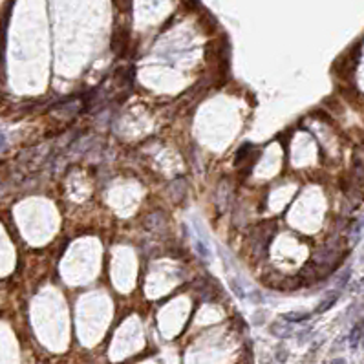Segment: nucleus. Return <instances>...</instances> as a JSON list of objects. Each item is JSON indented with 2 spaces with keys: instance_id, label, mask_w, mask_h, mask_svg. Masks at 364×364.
I'll return each instance as SVG.
<instances>
[{
  "instance_id": "nucleus-4",
  "label": "nucleus",
  "mask_w": 364,
  "mask_h": 364,
  "mask_svg": "<svg viewBox=\"0 0 364 364\" xmlns=\"http://www.w3.org/2000/svg\"><path fill=\"white\" fill-rule=\"evenodd\" d=\"M362 337H364V322H357L350 331V346L357 348L359 343H362Z\"/></svg>"
},
{
  "instance_id": "nucleus-13",
  "label": "nucleus",
  "mask_w": 364,
  "mask_h": 364,
  "mask_svg": "<svg viewBox=\"0 0 364 364\" xmlns=\"http://www.w3.org/2000/svg\"><path fill=\"white\" fill-rule=\"evenodd\" d=\"M331 364H346V360H344V359H335Z\"/></svg>"
},
{
  "instance_id": "nucleus-2",
  "label": "nucleus",
  "mask_w": 364,
  "mask_h": 364,
  "mask_svg": "<svg viewBox=\"0 0 364 364\" xmlns=\"http://www.w3.org/2000/svg\"><path fill=\"white\" fill-rule=\"evenodd\" d=\"M338 297H341V291L338 289H333V291H328V293L324 295V299L319 302V306H317V313H326L328 309H331V307L337 304Z\"/></svg>"
},
{
  "instance_id": "nucleus-14",
  "label": "nucleus",
  "mask_w": 364,
  "mask_h": 364,
  "mask_svg": "<svg viewBox=\"0 0 364 364\" xmlns=\"http://www.w3.org/2000/svg\"><path fill=\"white\" fill-rule=\"evenodd\" d=\"M362 350H364V337H362Z\"/></svg>"
},
{
  "instance_id": "nucleus-1",
  "label": "nucleus",
  "mask_w": 364,
  "mask_h": 364,
  "mask_svg": "<svg viewBox=\"0 0 364 364\" xmlns=\"http://www.w3.org/2000/svg\"><path fill=\"white\" fill-rule=\"evenodd\" d=\"M128 40H130V37H128L127 30L117 28V30L114 31V35H112V52H114L117 57H123L125 53H127Z\"/></svg>"
},
{
  "instance_id": "nucleus-6",
  "label": "nucleus",
  "mask_w": 364,
  "mask_h": 364,
  "mask_svg": "<svg viewBox=\"0 0 364 364\" xmlns=\"http://www.w3.org/2000/svg\"><path fill=\"white\" fill-rule=\"evenodd\" d=\"M251 150H253V145H251V143H244V145L240 147V150H238V152H236V158H234V163H236V165H241V161H244V159H246L247 156H249Z\"/></svg>"
},
{
  "instance_id": "nucleus-10",
  "label": "nucleus",
  "mask_w": 364,
  "mask_h": 364,
  "mask_svg": "<svg viewBox=\"0 0 364 364\" xmlns=\"http://www.w3.org/2000/svg\"><path fill=\"white\" fill-rule=\"evenodd\" d=\"M362 227H364V222H362V220H357L355 227H353V231H351V241H353V244H357V241H359L360 233H362Z\"/></svg>"
},
{
  "instance_id": "nucleus-11",
  "label": "nucleus",
  "mask_w": 364,
  "mask_h": 364,
  "mask_svg": "<svg viewBox=\"0 0 364 364\" xmlns=\"http://www.w3.org/2000/svg\"><path fill=\"white\" fill-rule=\"evenodd\" d=\"M309 335H311V328H307V331H302V333L299 335V337H300V344H304V341H307V338H309Z\"/></svg>"
},
{
  "instance_id": "nucleus-12",
  "label": "nucleus",
  "mask_w": 364,
  "mask_h": 364,
  "mask_svg": "<svg viewBox=\"0 0 364 364\" xmlns=\"http://www.w3.org/2000/svg\"><path fill=\"white\" fill-rule=\"evenodd\" d=\"M183 2L189 6V8H198V6H200V0H183Z\"/></svg>"
},
{
  "instance_id": "nucleus-5",
  "label": "nucleus",
  "mask_w": 364,
  "mask_h": 364,
  "mask_svg": "<svg viewBox=\"0 0 364 364\" xmlns=\"http://www.w3.org/2000/svg\"><path fill=\"white\" fill-rule=\"evenodd\" d=\"M309 317L311 313H306V311H289V313H284L282 319L285 322H289V324H299V322H306L309 321Z\"/></svg>"
},
{
  "instance_id": "nucleus-8",
  "label": "nucleus",
  "mask_w": 364,
  "mask_h": 364,
  "mask_svg": "<svg viewBox=\"0 0 364 364\" xmlns=\"http://www.w3.org/2000/svg\"><path fill=\"white\" fill-rule=\"evenodd\" d=\"M196 251L198 255L202 256L203 260H209L211 258V251H209V246H207V241H202V240H196Z\"/></svg>"
},
{
  "instance_id": "nucleus-7",
  "label": "nucleus",
  "mask_w": 364,
  "mask_h": 364,
  "mask_svg": "<svg viewBox=\"0 0 364 364\" xmlns=\"http://www.w3.org/2000/svg\"><path fill=\"white\" fill-rule=\"evenodd\" d=\"M350 278H351V269L348 268V269H344L343 273H338V277H337V280H335V285H337V289H343L344 285L350 282Z\"/></svg>"
},
{
  "instance_id": "nucleus-3",
  "label": "nucleus",
  "mask_w": 364,
  "mask_h": 364,
  "mask_svg": "<svg viewBox=\"0 0 364 364\" xmlns=\"http://www.w3.org/2000/svg\"><path fill=\"white\" fill-rule=\"evenodd\" d=\"M269 331L277 338H289L293 335V328H291L289 322H275V324H271Z\"/></svg>"
},
{
  "instance_id": "nucleus-9",
  "label": "nucleus",
  "mask_w": 364,
  "mask_h": 364,
  "mask_svg": "<svg viewBox=\"0 0 364 364\" xmlns=\"http://www.w3.org/2000/svg\"><path fill=\"white\" fill-rule=\"evenodd\" d=\"M231 289H233V293L236 295L238 299H246V297H247L246 289L241 287V284L236 280V278H231Z\"/></svg>"
}]
</instances>
